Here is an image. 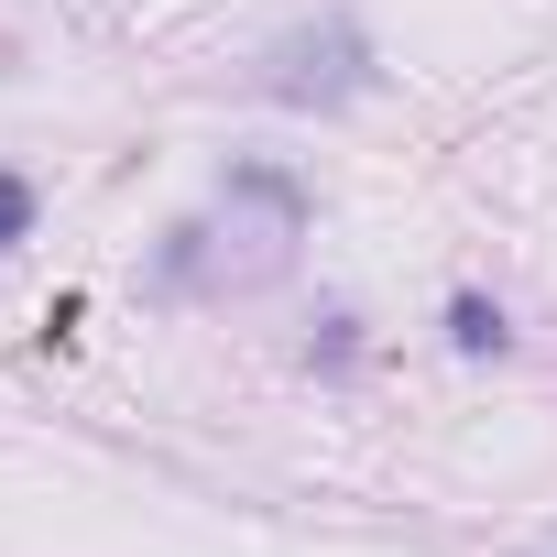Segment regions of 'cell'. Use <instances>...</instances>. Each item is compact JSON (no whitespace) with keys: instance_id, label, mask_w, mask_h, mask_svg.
<instances>
[{"instance_id":"cell-3","label":"cell","mask_w":557,"mask_h":557,"mask_svg":"<svg viewBox=\"0 0 557 557\" xmlns=\"http://www.w3.org/2000/svg\"><path fill=\"white\" fill-rule=\"evenodd\" d=\"M23 230H34V186H23V175H12V164H0V251H12V240H23Z\"/></svg>"},{"instance_id":"cell-1","label":"cell","mask_w":557,"mask_h":557,"mask_svg":"<svg viewBox=\"0 0 557 557\" xmlns=\"http://www.w3.org/2000/svg\"><path fill=\"white\" fill-rule=\"evenodd\" d=\"M296 240H307V197L273 164H240L219 186V208H197L164 240L153 273H164V296H251V285H273V273L296 262Z\"/></svg>"},{"instance_id":"cell-4","label":"cell","mask_w":557,"mask_h":557,"mask_svg":"<svg viewBox=\"0 0 557 557\" xmlns=\"http://www.w3.org/2000/svg\"><path fill=\"white\" fill-rule=\"evenodd\" d=\"M459 350H503V318H492L481 296H459Z\"/></svg>"},{"instance_id":"cell-2","label":"cell","mask_w":557,"mask_h":557,"mask_svg":"<svg viewBox=\"0 0 557 557\" xmlns=\"http://www.w3.org/2000/svg\"><path fill=\"white\" fill-rule=\"evenodd\" d=\"M262 88L273 99H350V88H372V45L350 34V23H318V34H285V45H273L262 55Z\"/></svg>"}]
</instances>
